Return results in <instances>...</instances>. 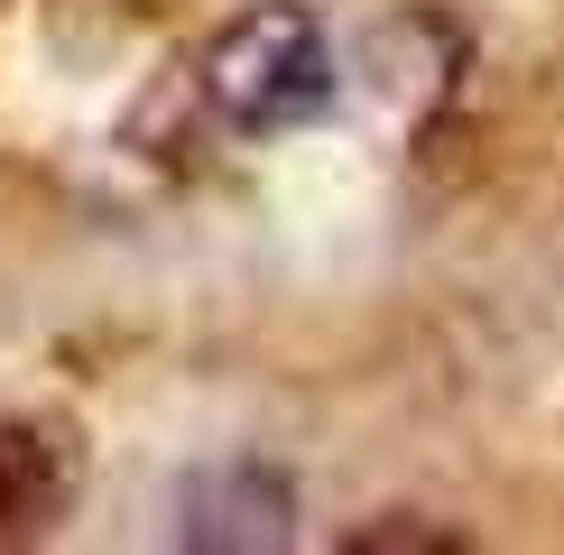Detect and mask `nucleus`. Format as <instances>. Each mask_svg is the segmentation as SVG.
Returning a JSON list of instances; mask_svg holds the SVG:
<instances>
[{
  "label": "nucleus",
  "mask_w": 564,
  "mask_h": 555,
  "mask_svg": "<svg viewBox=\"0 0 564 555\" xmlns=\"http://www.w3.org/2000/svg\"><path fill=\"white\" fill-rule=\"evenodd\" d=\"M84 491V454L65 426H37V416H0V555L37 546L65 527V509Z\"/></svg>",
  "instance_id": "obj_3"
},
{
  "label": "nucleus",
  "mask_w": 564,
  "mask_h": 555,
  "mask_svg": "<svg viewBox=\"0 0 564 555\" xmlns=\"http://www.w3.org/2000/svg\"><path fill=\"white\" fill-rule=\"evenodd\" d=\"M334 84H343L334 37L305 0H250L241 19H223L204 37V102L241 139L305 130L315 111H334Z\"/></svg>",
  "instance_id": "obj_1"
},
{
  "label": "nucleus",
  "mask_w": 564,
  "mask_h": 555,
  "mask_svg": "<svg viewBox=\"0 0 564 555\" xmlns=\"http://www.w3.org/2000/svg\"><path fill=\"white\" fill-rule=\"evenodd\" d=\"M176 509H185V519H176V537H185V546L260 555V546H288V527H296V481L241 454V463H214V472H195Z\"/></svg>",
  "instance_id": "obj_2"
},
{
  "label": "nucleus",
  "mask_w": 564,
  "mask_h": 555,
  "mask_svg": "<svg viewBox=\"0 0 564 555\" xmlns=\"http://www.w3.org/2000/svg\"><path fill=\"white\" fill-rule=\"evenodd\" d=\"M380 546H435V555H463V537H444V527H351L343 555H380Z\"/></svg>",
  "instance_id": "obj_4"
}]
</instances>
